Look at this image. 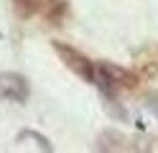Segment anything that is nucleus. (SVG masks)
Segmentation results:
<instances>
[{
	"instance_id": "1",
	"label": "nucleus",
	"mask_w": 158,
	"mask_h": 153,
	"mask_svg": "<svg viewBox=\"0 0 158 153\" xmlns=\"http://www.w3.org/2000/svg\"><path fill=\"white\" fill-rule=\"evenodd\" d=\"M54 51L59 54L61 64H64L66 69H72L77 77H82L84 82H89V84L94 82V77H97V66L82 54V51H77L74 46H66V44H61V41H54Z\"/></svg>"
},
{
	"instance_id": "2",
	"label": "nucleus",
	"mask_w": 158,
	"mask_h": 153,
	"mask_svg": "<svg viewBox=\"0 0 158 153\" xmlns=\"http://www.w3.org/2000/svg\"><path fill=\"white\" fill-rule=\"evenodd\" d=\"M133 66L140 79H151L158 74V46L145 44L133 51Z\"/></svg>"
},
{
	"instance_id": "3",
	"label": "nucleus",
	"mask_w": 158,
	"mask_h": 153,
	"mask_svg": "<svg viewBox=\"0 0 158 153\" xmlns=\"http://www.w3.org/2000/svg\"><path fill=\"white\" fill-rule=\"evenodd\" d=\"M97 69H100L102 74H105V77L117 87V89H135V87H138V82H140L138 71L123 69V66H117V64H110V61H102Z\"/></svg>"
},
{
	"instance_id": "4",
	"label": "nucleus",
	"mask_w": 158,
	"mask_h": 153,
	"mask_svg": "<svg viewBox=\"0 0 158 153\" xmlns=\"http://www.w3.org/2000/svg\"><path fill=\"white\" fill-rule=\"evenodd\" d=\"M0 97L26 102L28 100V82L21 74H0Z\"/></svg>"
},
{
	"instance_id": "5",
	"label": "nucleus",
	"mask_w": 158,
	"mask_h": 153,
	"mask_svg": "<svg viewBox=\"0 0 158 153\" xmlns=\"http://www.w3.org/2000/svg\"><path fill=\"white\" fill-rule=\"evenodd\" d=\"M94 148L102 151V153H107V151H133V140L127 135H123L120 130H102Z\"/></svg>"
},
{
	"instance_id": "6",
	"label": "nucleus",
	"mask_w": 158,
	"mask_h": 153,
	"mask_svg": "<svg viewBox=\"0 0 158 153\" xmlns=\"http://www.w3.org/2000/svg\"><path fill=\"white\" fill-rule=\"evenodd\" d=\"M38 13L51 23H61L69 13V3L66 0H38Z\"/></svg>"
},
{
	"instance_id": "7",
	"label": "nucleus",
	"mask_w": 158,
	"mask_h": 153,
	"mask_svg": "<svg viewBox=\"0 0 158 153\" xmlns=\"http://www.w3.org/2000/svg\"><path fill=\"white\" fill-rule=\"evenodd\" d=\"M18 140H33L36 146L41 148V151H46V153H48V151H54V146L48 143V138L41 135V133H36V130H23V133H18Z\"/></svg>"
},
{
	"instance_id": "8",
	"label": "nucleus",
	"mask_w": 158,
	"mask_h": 153,
	"mask_svg": "<svg viewBox=\"0 0 158 153\" xmlns=\"http://www.w3.org/2000/svg\"><path fill=\"white\" fill-rule=\"evenodd\" d=\"M13 8L21 18H31L33 13H38V0H13Z\"/></svg>"
},
{
	"instance_id": "9",
	"label": "nucleus",
	"mask_w": 158,
	"mask_h": 153,
	"mask_svg": "<svg viewBox=\"0 0 158 153\" xmlns=\"http://www.w3.org/2000/svg\"><path fill=\"white\" fill-rule=\"evenodd\" d=\"M105 107H107V112H110L112 117H117V120H127V112H125L120 105H117L112 97H105Z\"/></svg>"
},
{
	"instance_id": "10",
	"label": "nucleus",
	"mask_w": 158,
	"mask_h": 153,
	"mask_svg": "<svg viewBox=\"0 0 158 153\" xmlns=\"http://www.w3.org/2000/svg\"><path fill=\"white\" fill-rule=\"evenodd\" d=\"M148 107H151L156 115H158V92H153V95H148Z\"/></svg>"
}]
</instances>
